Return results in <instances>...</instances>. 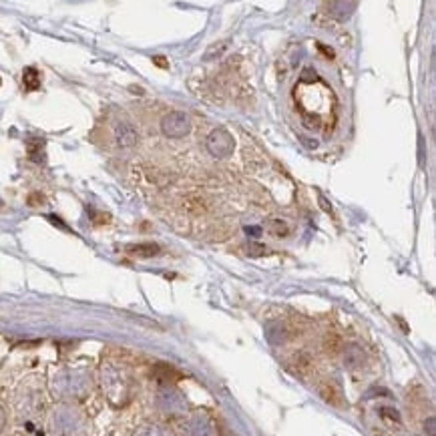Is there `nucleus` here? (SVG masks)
<instances>
[{"label":"nucleus","mask_w":436,"mask_h":436,"mask_svg":"<svg viewBox=\"0 0 436 436\" xmlns=\"http://www.w3.org/2000/svg\"><path fill=\"white\" fill-rule=\"evenodd\" d=\"M103 388L109 394V398L113 402H121L127 398L129 390V380L125 374L115 366H107L103 370Z\"/></svg>","instance_id":"obj_1"},{"label":"nucleus","mask_w":436,"mask_h":436,"mask_svg":"<svg viewBox=\"0 0 436 436\" xmlns=\"http://www.w3.org/2000/svg\"><path fill=\"white\" fill-rule=\"evenodd\" d=\"M161 131L169 139H181L191 131V119L184 111H171L163 117L161 121Z\"/></svg>","instance_id":"obj_2"},{"label":"nucleus","mask_w":436,"mask_h":436,"mask_svg":"<svg viewBox=\"0 0 436 436\" xmlns=\"http://www.w3.org/2000/svg\"><path fill=\"white\" fill-rule=\"evenodd\" d=\"M206 145L207 151H209L213 157H219V159L230 157L231 153H233V147H235L231 133L230 131H225V129H216V131H211L209 137H207Z\"/></svg>","instance_id":"obj_3"},{"label":"nucleus","mask_w":436,"mask_h":436,"mask_svg":"<svg viewBox=\"0 0 436 436\" xmlns=\"http://www.w3.org/2000/svg\"><path fill=\"white\" fill-rule=\"evenodd\" d=\"M53 425H55V435L77 436L80 418H79V414H75L73 410H58V413L55 414Z\"/></svg>","instance_id":"obj_4"},{"label":"nucleus","mask_w":436,"mask_h":436,"mask_svg":"<svg viewBox=\"0 0 436 436\" xmlns=\"http://www.w3.org/2000/svg\"><path fill=\"white\" fill-rule=\"evenodd\" d=\"M184 436H213V426L206 414H196L185 422Z\"/></svg>","instance_id":"obj_5"},{"label":"nucleus","mask_w":436,"mask_h":436,"mask_svg":"<svg viewBox=\"0 0 436 436\" xmlns=\"http://www.w3.org/2000/svg\"><path fill=\"white\" fill-rule=\"evenodd\" d=\"M342 362L348 370H360V368L366 364V352L362 350V346L358 344H348L342 348Z\"/></svg>","instance_id":"obj_6"},{"label":"nucleus","mask_w":436,"mask_h":436,"mask_svg":"<svg viewBox=\"0 0 436 436\" xmlns=\"http://www.w3.org/2000/svg\"><path fill=\"white\" fill-rule=\"evenodd\" d=\"M318 392H320L321 400L328 402L330 406H336V408L344 406V396H342V390L336 382H321L318 386Z\"/></svg>","instance_id":"obj_7"},{"label":"nucleus","mask_w":436,"mask_h":436,"mask_svg":"<svg viewBox=\"0 0 436 436\" xmlns=\"http://www.w3.org/2000/svg\"><path fill=\"white\" fill-rule=\"evenodd\" d=\"M115 139L119 147H133V145H137L139 141L137 129L131 123H119L115 129Z\"/></svg>","instance_id":"obj_8"},{"label":"nucleus","mask_w":436,"mask_h":436,"mask_svg":"<svg viewBox=\"0 0 436 436\" xmlns=\"http://www.w3.org/2000/svg\"><path fill=\"white\" fill-rule=\"evenodd\" d=\"M58 388L67 394H77L85 388V378L83 374L77 372V374H65L63 378H58Z\"/></svg>","instance_id":"obj_9"},{"label":"nucleus","mask_w":436,"mask_h":436,"mask_svg":"<svg viewBox=\"0 0 436 436\" xmlns=\"http://www.w3.org/2000/svg\"><path fill=\"white\" fill-rule=\"evenodd\" d=\"M159 245L157 243H133V245H127V253L129 255H135V257H155L159 255Z\"/></svg>","instance_id":"obj_10"},{"label":"nucleus","mask_w":436,"mask_h":436,"mask_svg":"<svg viewBox=\"0 0 436 436\" xmlns=\"http://www.w3.org/2000/svg\"><path fill=\"white\" fill-rule=\"evenodd\" d=\"M358 9V2H330L328 4V12L340 18V21H346L352 12Z\"/></svg>","instance_id":"obj_11"},{"label":"nucleus","mask_w":436,"mask_h":436,"mask_svg":"<svg viewBox=\"0 0 436 436\" xmlns=\"http://www.w3.org/2000/svg\"><path fill=\"white\" fill-rule=\"evenodd\" d=\"M321 348H324V352H326V354L336 356V354H340V352H342L344 342H342V338H340V336H338L336 332H328L326 336H324V340H321Z\"/></svg>","instance_id":"obj_12"},{"label":"nucleus","mask_w":436,"mask_h":436,"mask_svg":"<svg viewBox=\"0 0 436 436\" xmlns=\"http://www.w3.org/2000/svg\"><path fill=\"white\" fill-rule=\"evenodd\" d=\"M161 404H165V408L169 413L184 410V398L179 394H175L173 390H165V394H161Z\"/></svg>","instance_id":"obj_13"},{"label":"nucleus","mask_w":436,"mask_h":436,"mask_svg":"<svg viewBox=\"0 0 436 436\" xmlns=\"http://www.w3.org/2000/svg\"><path fill=\"white\" fill-rule=\"evenodd\" d=\"M23 83L26 91H38V87H41V73L35 67H26L23 73Z\"/></svg>","instance_id":"obj_14"},{"label":"nucleus","mask_w":436,"mask_h":436,"mask_svg":"<svg viewBox=\"0 0 436 436\" xmlns=\"http://www.w3.org/2000/svg\"><path fill=\"white\" fill-rule=\"evenodd\" d=\"M26 147H28L31 159L36 161V163H43V161H45V141H43V139H28V141H26Z\"/></svg>","instance_id":"obj_15"},{"label":"nucleus","mask_w":436,"mask_h":436,"mask_svg":"<svg viewBox=\"0 0 436 436\" xmlns=\"http://www.w3.org/2000/svg\"><path fill=\"white\" fill-rule=\"evenodd\" d=\"M267 231H270L274 238H286L287 233H289L287 225L282 219H270V221H267Z\"/></svg>","instance_id":"obj_16"},{"label":"nucleus","mask_w":436,"mask_h":436,"mask_svg":"<svg viewBox=\"0 0 436 436\" xmlns=\"http://www.w3.org/2000/svg\"><path fill=\"white\" fill-rule=\"evenodd\" d=\"M294 366H296L299 374H304V372H308L312 368V358L308 356L306 352H298V354L294 356Z\"/></svg>","instance_id":"obj_17"},{"label":"nucleus","mask_w":436,"mask_h":436,"mask_svg":"<svg viewBox=\"0 0 436 436\" xmlns=\"http://www.w3.org/2000/svg\"><path fill=\"white\" fill-rule=\"evenodd\" d=\"M137 436H169V435H167V430H165V428L149 425V426H143V428L139 430Z\"/></svg>","instance_id":"obj_18"},{"label":"nucleus","mask_w":436,"mask_h":436,"mask_svg":"<svg viewBox=\"0 0 436 436\" xmlns=\"http://www.w3.org/2000/svg\"><path fill=\"white\" fill-rule=\"evenodd\" d=\"M382 418L384 420H392V422H400V416H398V413L394 410V408H382Z\"/></svg>","instance_id":"obj_19"},{"label":"nucleus","mask_w":436,"mask_h":436,"mask_svg":"<svg viewBox=\"0 0 436 436\" xmlns=\"http://www.w3.org/2000/svg\"><path fill=\"white\" fill-rule=\"evenodd\" d=\"M270 252L264 245H255V243H250V255H265Z\"/></svg>","instance_id":"obj_20"},{"label":"nucleus","mask_w":436,"mask_h":436,"mask_svg":"<svg viewBox=\"0 0 436 436\" xmlns=\"http://www.w3.org/2000/svg\"><path fill=\"white\" fill-rule=\"evenodd\" d=\"M4 426H6V410H4L2 404H0V435H2V430H4Z\"/></svg>","instance_id":"obj_21"},{"label":"nucleus","mask_w":436,"mask_h":436,"mask_svg":"<svg viewBox=\"0 0 436 436\" xmlns=\"http://www.w3.org/2000/svg\"><path fill=\"white\" fill-rule=\"evenodd\" d=\"M426 426H428V436H435V418H432V416L425 422V428Z\"/></svg>","instance_id":"obj_22"},{"label":"nucleus","mask_w":436,"mask_h":436,"mask_svg":"<svg viewBox=\"0 0 436 436\" xmlns=\"http://www.w3.org/2000/svg\"><path fill=\"white\" fill-rule=\"evenodd\" d=\"M163 58L165 57H155L153 58V63H155V65H159V67H167V63H165Z\"/></svg>","instance_id":"obj_23"},{"label":"nucleus","mask_w":436,"mask_h":436,"mask_svg":"<svg viewBox=\"0 0 436 436\" xmlns=\"http://www.w3.org/2000/svg\"><path fill=\"white\" fill-rule=\"evenodd\" d=\"M318 48H320V50H324V53H326L328 57H334L332 48H326V46H324V45H318Z\"/></svg>","instance_id":"obj_24"}]
</instances>
